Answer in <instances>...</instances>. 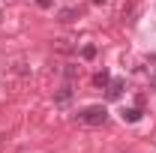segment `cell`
Wrapping results in <instances>:
<instances>
[{
	"instance_id": "cell-1",
	"label": "cell",
	"mask_w": 156,
	"mask_h": 153,
	"mask_svg": "<svg viewBox=\"0 0 156 153\" xmlns=\"http://www.w3.org/2000/svg\"><path fill=\"white\" fill-rule=\"evenodd\" d=\"M78 123H87V126H102L105 120H108V111H105V105H87V108H81L75 114Z\"/></svg>"
},
{
	"instance_id": "cell-2",
	"label": "cell",
	"mask_w": 156,
	"mask_h": 153,
	"mask_svg": "<svg viewBox=\"0 0 156 153\" xmlns=\"http://www.w3.org/2000/svg\"><path fill=\"white\" fill-rule=\"evenodd\" d=\"M75 18H78V9H72V6L57 12V21H60V24H69V21H75Z\"/></svg>"
},
{
	"instance_id": "cell-3",
	"label": "cell",
	"mask_w": 156,
	"mask_h": 153,
	"mask_svg": "<svg viewBox=\"0 0 156 153\" xmlns=\"http://www.w3.org/2000/svg\"><path fill=\"white\" fill-rule=\"evenodd\" d=\"M123 96V81H111L108 84V99H120Z\"/></svg>"
},
{
	"instance_id": "cell-4",
	"label": "cell",
	"mask_w": 156,
	"mask_h": 153,
	"mask_svg": "<svg viewBox=\"0 0 156 153\" xmlns=\"http://www.w3.org/2000/svg\"><path fill=\"white\" fill-rule=\"evenodd\" d=\"M93 84H96V87H108V84H111V75L102 69V72H96V75H93Z\"/></svg>"
},
{
	"instance_id": "cell-5",
	"label": "cell",
	"mask_w": 156,
	"mask_h": 153,
	"mask_svg": "<svg viewBox=\"0 0 156 153\" xmlns=\"http://www.w3.org/2000/svg\"><path fill=\"white\" fill-rule=\"evenodd\" d=\"M123 120H129V123H138V120H141V108H126V111H123Z\"/></svg>"
},
{
	"instance_id": "cell-6",
	"label": "cell",
	"mask_w": 156,
	"mask_h": 153,
	"mask_svg": "<svg viewBox=\"0 0 156 153\" xmlns=\"http://www.w3.org/2000/svg\"><path fill=\"white\" fill-rule=\"evenodd\" d=\"M69 99H72V87H60V93L54 96V102H60V105H63V102H69Z\"/></svg>"
},
{
	"instance_id": "cell-7",
	"label": "cell",
	"mask_w": 156,
	"mask_h": 153,
	"mask_svg": "<svg viewBox=\"0 0 156 153\" xmlns=\"http://www.w3.org/2000/svg\"><path fill=\"white\" fill-rule=\"evenodd\" d=\"M81 57H84V60H93V57H96V45H84V48H81Z\"/></svg>"
},
{
	"instance_id": "cell-8",
	"label": "cell",
	"mask_w": 156,
	"mask_h": 153,
	"mask_svg": "<svg viewBox=\"0 0 156 153\" xmlns=\"http://www.w3.org/2000/svg\"><path fill=\"white\" fill-rule=\"evenodd\" d=\"M57 51H63V54H66V51H72V45H69V39H57Z\"/></svg>"
},
{
	"instance_id": "cell-9",
	"label": "cell",
	"mask_w": 156,
	"mask_h": 153,
	"mask_svg": "<svg viewBox=\"0 0 156 153\" xmlns=\"http://www.w3.org/2000/svg\"><path fill=\"white\" fill-rule=\"evenodd\" d=\"M63 75H66V78H69V81H72V78L78 75V69H75V66H66V69H63Z\"/></svg>"
},
{
	"instance_id": "cell-10",
	"label": "cell",
	"mask_w": 156,
	"mask_h": 153,
	"mask_svg": "<svg viewBox=\"0 0 156 153\" xmlns=\"http://www.w3.org/2000/svg\"><path fill=\"white\" fill-rule=\"evenodd\" d=\"M153 60H156V57H153ZM150 87H156V66L150 69Z\"/></svg>"
},
{
	"instance_id": "cell-11",
	"label": "cell",
	"mask_w": 156,
	"mask_h": 153,
	"mask_svg": "<svg viewBox=\"0 0 156 153\" xmlns=\"http://www.w3.org/2000/svg\"><path fill=\"white\" fill-rule=\"evenodd\" d=\"M39 6H42V9H48V6H51V0H36Z\"/></svg>"
},
{
	"instance_id": "cell-12",
	"label": "cell",
	"mask_w": 156,
	"mask_h": 153,
	"mask_svg": "<svg viewBox=\"0 0 156 153\" xmlns=\"http://www.w3.org/2000/svg\"><path fill=\"white\" fill-rule=\"evenodd\" d=\"M93 3H105V0H93Z\"/></svg>"
}]
</instances>
